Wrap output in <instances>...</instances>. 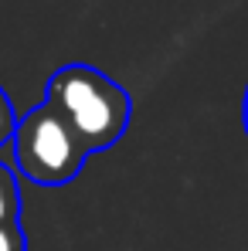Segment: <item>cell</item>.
<instances>
[{
    "label": "cell",
    "mask_w": 248,
    "mask_h": 251,
    "mask_svg": "<svg viewBox=\"0 0 248 251\" xmlns=\"http://www.w3.org/2000/svg\"><path fill=\"white\" fill-rule=\"evenodd\" d=\"M44 102L68 123L85 153H102L116 146L129 129L133 102L119 82L92 65H65L48 78Z\"/></svg>",
    "instance_id": "6da1fadb"
},
{
    "label": "cell",
    "mask_w": 248,
    "mask_h": 251,
    "mask_svg": "<svg viewBox=\"0 0 248 251\" xmlns=\"http://www.w3.org/2000/svg\"><path fill=\"white\" fill-rule=\"evenodd\" d=\"M14 167L38 187H65L85 167V146L55 112V105H34L24 112L14 129Z\"/></svg>",
    "instance_id": "7a4b0ae2"
},
{
    "label": "cell",
    "mask_w": 248,
    "mask_h": 251,
    "mask_svg": "<svg viewBox=\"0 0 248 251\" xmlns=\"http://www.w3.org/2000/svg\"><path fill=\"white\" fill-rule=\"evenodd\" d=\"M21 214V194H17V180L14 173L0 163V224L3 221H17Z\"/></svg>",
    "instance_id": "3957f363"
},
{
    "label": "cell",
    "mask_w": 248,
    "mask_h": 251,
    "mask_svg": "<svg viewBox=\"0 0 248 251\" xmlns=\"http://www.w3.org/2000/svg\"><path fill=\"white\" fill-rule=\"evenodd\" d=\"M0 251H28V238L21 221H3L0 224Z\"/></svg>",
    "instance_id": "277c9868"
},
{
    "label": "cell",
    "mask_w": 248,
    "mask_h": 251,
    "mask_svg": "<svg viewBox=\"0 0 248 251\" xmlns=\"http://www.w3.org/2000/svg\"><path fill=\"white\" fill-rule=\"evenodd\" d=\"M17 109H14V102L7 99V92L0 88V146L3 143H10L14 139V129H17Z\"/></svg>",
    "instance_id": "5b68a950"
},
{
    "label": "cell",
    "mask_w": 248,
    "mask_h": 251,
    "mask_svg": "<svg viewBox=\"0 0 248 251\" xmlns=\"http://www.w3.org/2000/svg\"><path fill=\"white\" fill-rule=\"evenodd\" d=\"M242 123H245V136H248V88H245V102H242Z\"/></svg>",
    "instance_id": "8992f818"
}]
</instances>
